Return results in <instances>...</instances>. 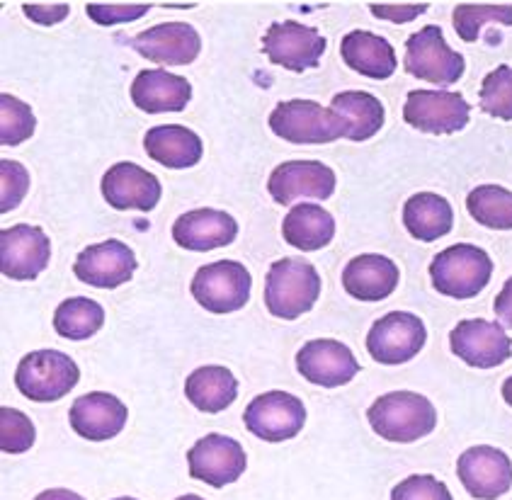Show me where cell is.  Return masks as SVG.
I'll return each instance as SVG.
<instances>
[{
    "mask_svg": "<svg viewBox=\"0 0 512 500\" xmlns=\"http://www.w3.org/2000/svg\"><path fill=\"white\" fill-rule=\"evenodd\" d=\"M367 418L374 433L398 445L430 435L437 425L435 406L415 391H391L379 396L369 406Z\"/></svg>",
    "mask_w": 512,
    "mask_h": 500,
    "instance_id": "obj_1",
    "label": "cell"
},
{
    "mask_svg": "<svg viewBox=\"0 0 512 500\" xmlns=\"http://www.w3.org/2000/svg\"><path fill=\"white\" fill-rule=\"evenodd\" d=\"M321 297V275L301 258L272 263L265 277V306L272 316L294 321L316 306Z\"/></svg>",
    "mask_w": 512,
    "mask_h": 500,
    "instance_id": "obj_2",
    "label": "cell"
},
{
    "mask_svg": "<svg viewBox=\"0 0 512 500\" xmlns=\"http://www.w3.org/2000/svg\"><path fill=\"white\" fill-rule=\"evenodd\" d=\"M493 277V260L471 243L449 246L432 258L430 280L440 294L452 299H474Z\"/></svg>",
    "mask_w": 512,
    "mask_h": 500,
    "instance_id": "obj_3",
    "label": "cell"
},
{
    "mask_svg": "<svg viewBox=\"0 0 512 500\" xmlns=\"http://www.w3.org/2000/svg\"><path fill=\"white\" fill-rule=\"evenodd\" d=\"M270 129L289 144H331L347 139L350 124L314 100H287L272 110Z\"/></svg>",
    "mask_w": 512,
    "mask_h": 500,
    "instance_id": "obj_4",
    "label": "cell"
},
{
    "mask_svg": "<svg viewBox=\"0 0 512 500\" xmlns=\"http://www.w3.org/2000/svg\"><path fill=\"white\" fill-rule=\"evenodd\" d=\"M81 369L59 350H34L20 360L15 384L22 396L34 403H54L76 389Z\"/></svg>",
    "mask_w": 512,
    "mask_h": 500,
    "instance_id": "obj_5",
    "label": "cell"
},
{
    "mask_svg": "<svg viewBox=\"0 0 512 500\" xmlns=\"http://www.w3.org/2000/svg\"><path fill=\"white\" fill-rule=\"evenodd\" d=\"M250 280L248 267L236 260H219V263L199 267L192 277V297L199 306H204L212 314H233L243 309L250 299Z\"/></svg>",
    "mask_w": 512,
    "mask_h": 500,
    "instance_id": "obj_6",
    "label": "cell"
},
{
    "mask_svg": "<svg viewBox=\"0 0 512 500\" xmlns=\"http://www.w3.org/2000/svg\"><path fill=\"white\" fill-rule=\"evenodd\" d=\"M406 71L435 85H454L464 76V56L449 49L445 34L437 25H428L411 34L406 42Z\"/></svg>",
    "mask_w": 512,
    "mask_h": 500,
    "instance_id": "obj_7",
    "label": "cell"
},
{
    "mask_svg": "<svg viewBox=\"0 0 512 500\" xmlns=\"http://www.w3.org/2000/svg\"><path fill=\"white\" fill-rule=\"evenodd\" d=\"M326 44V37L321 32L301 25L297 20L272 22L263 37V51L267 59L275 66L294 73H304L321 64Z\"/></svg>",
    "mask_w": 512,
    "mask_h": 500,
    "instance_id": "obj_8",
    "label": "cell"
},
{
    "mask_svg": "<svg viewBox=\"0 0 512 500\" xmlns=\"http://www.w3.org/2000/svg\"><path fill=\"white\" fill-rule=\"evenodd\" d=\"M248 433L263 442H287L301 433L306 423V408L301 399L287 391H267L255 396L243 413Z\"/></svg>",
    "mask_w": 512,
    "mask_h": 500,
    "instance_id": "obj_9",
    "label": "cell"
},
{
    "mask_svg": "<svg viewBox=\"0 0 512 500\" xmlns=\"http://www.w3.org/2000/svg\"><path fill=\"white\" fill-rule=\"evenodd\" d=\"M428 328L415 314L391 311L381 316L367 335V350L379 365H403L423 350Z\"/></svg>",
    "mask_w": 512,
    "mask_h": 500,
    "instance_id": "obj_10",
    "label": "cell"
},
{
    "mask_svg": "<svg viewBox=\"0 0 512 500\" xmlns=\"http://www.w3.org/2000/svg\"><path fill=\"white\" fill-rule=\"evenodd\" d=\"M471 105L462 93L447 90H411L403 105V119L425 134H454L469 124Z\"/></svg>",
    "mask_w": 512,
    "mask_h": 500,
    "instance_id": "obj_11",
    "label": "cell"
},
{
    "mask_svg": "<svg viewBox=\"0 0 512 500\" xmlns=\"http://www.w3.org/2000/svg\"><path fill=\"white\" fill-rule=\"evenodd\" d=\"M187 464H190L192 479L214 488H224L241 479L248 459L241 442L212 433L195 442V447L187 452Z\"/></svg>",
    "mask_w": 512,
    "mask_h": 500,
    "instance_id": "obj_12",
    "label": "cell"
},
{
    "mask_svg": "<svg viewBox=\"0 0 512 500\" xmlns=\"http://www.w3.org/2000/svg\"><path fill=\"white\" fill-rule=\"evenodd\" d=\"M452 352L464 360L466 365L491 369L503 365L512 357V340L500 323H491L486 318H466L449 333Z\"/></svg>",
    "mask_w": 512,
    "mask_h": 500,
    "instance_id": "obj_13",
    "label": "cell"
},
{
    "mask_svg": "<svg viewBox=\"0 0 512 500\" xmlns=\"http://www.w3.org/2000/svg\"><path fill=\"white\" fill-rule=\"evenodd\" d=\"M272 200L289 207L297 200H328L335 192V173L321 161H284L267 180Z\"/></svg>",
    "mask_w": 512,
    "mask_h": 500,
    "instance_id": "obj_14",
    "label": "cell"
},
{
    "mask_svg": "<svg viewBox=\"0 0 512 500\" xmlns=\"http://www.w3.org/2000/svg\"><path fill=\"white\" fill-rule=\"evenodd\" d=\"M457 476L471 498L496 500L510 491L512 462L498 447H469L457 462Z\"/></svg>",
    "mask_w": 512,
    "mask_h": 500,
    "instance_id": "obj_15",
    "label": "cell"
},
{
    "mask_svg": "<svg viewBox=\"0 0 512 500\" xmlns=\"http://www.w3.org/2000/svg\"><path fill=\"white\" fill-rule=\"evenodd\" d=\"M51 258V241L37 226L17 224L0 231V272L10 280H34Z\"/></svg>",
    "mask_w": 512,
    "mask_h": 500,
    "instance_id": "obj_16",
    "label": "cell"
},
{
    "mask_svg": "<svg viewBox=\"0 0 512 500\" xmlns=\"http://www.w3.org/2000/svg\"><path fill=\"white\" fill-rule=\"evenodd\" d=\"M297 369L309 384L335 389V386L350 384L362 367L347 345L321 338L301 345L297 352Z\"/></svg>",
    "mask_w": 512,
    "mask_h": 500,
    "instance_id": "obj_17",
    "label": "cell"
},
{
    "mask_svg": "<svg viewBox=\"0 0 512 500\" xmlns=\"http://www.w3.org/2000/svg\"><path fill=\"white\" fill-rule=\"evenodd\" d=\"M129 44L136 54L161 66H187L202 51V39L187 22H163L149 27L146 32L136 34Z\"/></svg>",
    "mask_w": 512,
    "mask_h": 500,
    "instance_id": "obj_18",
    "label": "cell"
},
{
    "mask_svg": "<svg viewBox=\"0 0 512 500\" xmlns=\"http://www.w3.org/2000/svg\"><path fill=\"white\" fill-rule=\"evenodd\" d=\"M161 195V180L136 163H115L102 175V197L119 212H127V209L151 212L161 202Z\"/></svg>",
    "mask_w": 512,
    "mask_h": 500,
    "instance_id": "obj_19",
    "label": "cell"
},
{
    "mask_svg": "<svg viewBox=\"0 0 512 500\" xmlns=\"http://www.w3.org/2000/svg\"><path fill=\"white\" fill-rule=\"evenodd\" d=\"M134 270V250L117 238L81 250L76 265H73L78 280L95 289H115L119 284L132 280Z\"/></svg>",
    "mask_w": 512,
    "mask_h": 500,
    "instance_id": "obj_20",
    "label": "cell"
},
{
    "mask_svg": "<svg viewBox=\"0 0 512 500\" xmlns=\"http://www.w3.org/2000/svg\"><path fill=\"white\" fill-rule=\"evenodd\" d=\"M127 418V406L105 391H90L81 396L73 401L71 413H68L73 433L88 442H107L117 437L127 425Z\"/></svg>",
    "mask_w": 512,
    "mask_h": 500,
    "instance_id": "obj_21",
    "label": "cell"
},
{
    "mask_svg": "<svg viewBox=\"0 0 512 500\" xmlns=\"http://www.w3.org/2000/svg\"><path fill=\"white\" fill-rule=\"evenodd\" d=\"M238 236V224L221 209H192L173 224V241L185 250H207L231 246Z\"/></svg>",
    "mask_w": 512,
    "mask_h": 500,
    "instance_id": "obj_22",
    "label": "cell"
},
{
    "mask_svg": "<svg viewBox=\"0 0 512 500\" xmlns=\"http://www.w3.org/2000/svg\"><path fill=\"white\" fill-rule=\"evenodd\" d=\"M132 100L149 115L182 112L192 100V85L187 78L166 73L161 68H146L136 73L132 83Z\"/></svg>",
    "mask_w": 512,
    "mask_h": 500,
    "instance_id": "obj_23",
    "label": "cell"
},
{
    "mask_svg": "<svg viewBox=\"0 0 512 500\" xmlns=\"http://www.w3.org/2000/svg\"><path fill=\"white\" fill-rule=\"evenodd\" d=\"M396 263L386 255L364 253L352 258L343 270V287L350 297L360 301H381L394 294L398 287Z\"/></svg>",
    "mask_w": 512,
    "mask_h": 500,
    "instance_id": "obj_24",
    "label": "cell"
},
{
    "mask_svg": "<svg viewBox=\"0 0 512 500\" xmlns=\"http://www.w3.org/2000/svg\"><path fill=\"white\" fill-rule=\"evenodd\" d=\"M340 56L352 71L374 78V81L391 78L398 66L396 51L389 44V39L364 30L345 34L343 42H340Z\"/></svg>",
    "mask_w": 512,
    "mask_h": 500,
    "instance_id": "obj_25",
    "label": "cell"
},
{
    "mask_svg": "<svg viewBox=\"0 0 512 500\" xmlns=\"http://www.w3.org/2000/svg\"><path fill=\"white\" fill-rule=\"evenodd\" d=\"M144 149L156 163L170 170H185L202 161V139L180 124L153 127L144 136Z\"/></svg>",
    "mask_w": 512,
    "mask_h": 500,
    "instance_id": "obj_26",
    "label": "cell"
},
{
    "mask_svg": "<svg viewBox=\"0 0 512 500\" xmlns=\"http://www.w3.org/2000/svg\"><path fill=\"white\" fill-rule=\"evenodd\" d=\"M282 236L292 248L299 250H321L333 241L335 219L331 212L318 204L301 202L287 212L282 221Z\"/></svg>",
    "mask_w": 512,
    "mask_h": 500,
    "instance_id": "obj_27",
    "label": "cell"
},
{
    "mask_svg": "<svg viewBox=\"0 0 512 500\" xmlns=\"http://www.w3.org/2000/svg\"><path fill=\"white\" fill-rule=\"evenodd\" d=\"M403 224L408 234L423 243H432L447 236L454 226V212L442 195L435 192H418L403 207Z\"/></svg>",
    "mask_w": 512,
    "mask_h": 500,
    "instance_id": "obj_28",
    "label": "cell"
},
{
    "mask_svg": "<svg viewBox=\"0 0 512 500\" xmlns=\"http://www.w3.org/2000/svg\"><path fill=\"white\" fill-rule=\"evenodd\" d=\"M185 396L197 411L221 413L236 401L238 382L231 369L219 365L199 367L187 377Z\"/></svg>",
    "mask_w": 512,
    "mask_h": 500,
    "instance_id": "obj_29",
    "label": "cell"
},
{
    "mask_svg": "<svg viewBox=\"0 0 512 500\" xmlns=\"http://www.w3.org/2000/svg\"><path fill=\"white\" fill-rule=\"evenodd\" d=\"M331 110L350 124V141H367L384 127V105L374 95L362 93V90H347L338 93L331 102Z\"/></svg>",
    "mask_w": 512,
    "mask_h": 500,
    "instance_id": "obj_30",
    "label": "cell"
},
{
    "mask_svg": "<svg viewBox=\"0 0 512 500\" xmlns=\"http://www.w3.org/2000/svg\"><path fill=\"white\" fill-rule=\"evenodd\" d=\"M105 323V309L88 297H71L61 301L54 314V328L61 338L88 340Z\"/></svg>",
    "mask_w": 512,
    "mask_h": 500,
    "instance_id": "obj_31",
    "label": "cell"
},
{
    "mask_svg": "<svg viewBox=\"0 0 512 500\" xmlns=\"http://www.w3.org/2000/svg\"><path fill=\"white\" fill-rule=\"evenodd\" d=\"M466 209L486 229H512V192L500 185H479L466 197Z\"/></svg>",
    "mask_w": 512,
    "mask_h": 500,
    "instance_id": "obj_32",
    "label": "cell"
},
{
    "mask_svg": "<svg viewBox=\"0 0 512 500\" xmlns=\"http://www.w3.org/2000/svg\"><path fill=\"white\" fill-rule=\"evenodd\" d=\"M486 22L498 25H512V3L510 5H479V3H459L454 8V30L464 42H476L481 27Z\"/></svg>",
    "mask_w": 512,
    "mask_h": 500,
    "instance_id": "obj_33",
    "label": "cell"
},
{
    "mask_svg": "<svg viewBox=\"0 0 512 500\" xmlns=\"http://www.w3.org/2000/svg\"><path fill=\"white\" fill-rule=\"evenodd\" d=\"M37 119L27 102L13 98L10 93L0 95V144L17 146L34 134Z\"/></svg>",
    "mask_w": 512,
    "mask_h": 500,
    "instance_id": "obj_34",
    "label": "cell"
},
{
    "mask_svg": "<svg viewBox=\"0 0 512 500\" xmlns=\"http://www.w3.org/2000/svg\"><path fill=\"white\" fill-rule=\"evenodd\" d=\"M481 110L486 115L505 119H512V66H498L496 71L488 73L481 83L479 93Z\"/></svg>",
    "mask_w": 512,
    "mask_h": 500,
    "instance_id": "obj_35",
    "label": "cell"
},
{
    "mask_svg": "<svg viewBox=\"0 0 512 500\" xmlns=\"http://www.w3.org/2000/svg\"><path fill=\"white\" fill-rule=\"evenodd\" d=\"M34 423L17 408H0V450L5 454H22L34 445Z\"/></svg>",
    "mask_w": 512,
    "mask_h": 500,
    "instance_id": "obj_36",
    "label": "cell"
},
{
    "mask_svg": "<svg viewBox=\"0 0 512 500\" xmlns=\"http://www.w3.org/2000/svg\"><path fill=\"white\" fill-rule=\"evenodd\" d=\"M30 190V173L17 161H0V212L8 214L17 209Z\"/></svg>",
    "mask_w": 512,
    "mask_h": 500,
    "instance_id": "obj_37",
    "label": "cell"
},
{
    "mask_svg": "<svg viewBox=\"0 0 512 500\" xmlns=\"http://www.w3.org/2000/svg\"><path fill=\"white\" fill-rule=\"evenodd\" d=\"M391 500H452L449 488L430 474H415L394 486Z\"/></svg>",
    "mask_w": 512,
    "mask_h": 500,
    "instance_id": "obj_38",
    "label": "cell"
},
{
    "mask_svg": "<svg viewBox=\"0 0 512 500\" xmlns=\"http://www.w3.org/2000/svg\"><path fill=\"white\" fill-rule=\"evenodd\" d=\"M151 10L149 3H88L85 13L98 25H122L134 22Z\"/></svg>",
    "mask_w": 512,
    "mask_h": 500,
    "instance_id": "obj_39",
    "label": "cell"
},
{
    "mask_svg": "<svg viewBox=\"0 0 512 500\" xmlns=\"http://www.w3.org/2000/svg\"><path fill=\"white\" fill-rule=\"evenodd\" d=\"M369 10H372L379 20H389L403 25V22H411L418 15H423L425 10H428V3H372Z\"/></svg>",
    "mask_w": 512,
    "mask_h": 500,
    "instance_id": "obj_40",
    "label": "cell"
},
{
    "mask_svg": "<svg viewBox=\"0 0 512 500\" xmlns=\"http://www.w3.org/2000/svg\"><path fill=\"white\" fill-rule=\"evenodd\" d=\"M22 10H25V15L30 20L39 22V25H56V22L66 20L68 13H71V8L66 3H25Z\"/></svg>",
    "mask_w": 512,
    "mask_h": 500,
    "instance_id": "obj_41",
    "label": "cell"
},
{
    "mask_svg": "<svg viewBox=\"0 0 512 500\" xmlns=\"http://www.w3.org/2000/svg\"><path fill=\"white\" fill-rule=\"evenodd\" d=\"M493 311H496V316L500 318L503 326L512 328V277L503 284L496 301H493Z\"/></svg>",
    "mask_w": 512,
    "mask_h": 500,
    "instance_id": "obj_42",
    "label": "cell"
},
{
    "mask_svg": "<svg viewBox=\"0 0 512 500\" xmlns=\"http://www.w3.org/2000/svg\"><path fill=\"white\" fill-rule=\"evenodd\" d=\"M34 500H85V498L78 496V493L68 491V488H49V491L39 493Z\"/></svg>",
    "mask_w": 512,
    "mask_h": 500,
    "instance_id": "obj_43",
    "label": "cell"
},
{
    "mask_svg": "<svg viewBox=\"0 0 512 500\" xmlns=\"http://www.w3.org/2000/svg\"><path fill=\"white\" fill-rule=\"evenodd\" d=\"M503 399H505V403H510V406H512V377L505 379V384H503Z\"/></svg>",
    "mask_w": 512,
    "mask_h": 500,
    "instance_id": "obj_44",
    "label": "cell"
},
{
    "mask_svg": "<svg viewBox=\"0 0 512 500\" xmlns=\"http://www.w3.org/2000/svg\"><path fill=\"white\" fill-rule=\"evenodd\" d=\"M175 500H204L202 496H195V493H187V496H180V498H175Z\"/></svg>",
    "mask_w": 512,
    "mask_h": 500,
    "instance_id": "obj_45",
    "label": "cell"
},
{
    "mask_svg": "<svg viewBox=\"0 0 512 500\" xmlns=\"http://www.w3.org/2000/svg\"><path fill=\"white\" fill-rule=\"evenodd\" d=\"M115 500H136V498H115Z\"/></svg>",
    "mask_w": 512,
    "mask_h": 500,
    "instance_id": "obj_46",
    "label": "cell"
}]
</instances>
